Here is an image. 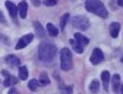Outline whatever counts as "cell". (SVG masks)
I'll list each match as a JSON object with an SVG mask.
<instances>
[{
    "instance_id": "7402d4cb",
    "label": "cell",
    "mask_w": 123,
    "mask_h": 94,
    "mask_svg": "<svg viewBox=\"0 0 123 94\" xmlns=\"http://www.w3.org/2000/svg\"><path fill=\"white\" fill-rule=\"evenodd\" d=\"M28 88H29L31 91H35L37 88H39V81H37V79H32V80H30L29 83H28Z\"/></svg>"
},
{
    "instance_id": "5bb4252c",
    "label": "cell",
    "mask_w": 123,
    "mask_h": 94,
    "mask_svg": "<svg viewBox=\"0 0 123 94\" xmlns=\"http://www.w3.org/2000/svg\"><path fill=\"white\" fill-rule=\"evenodd\" d=\"M111 82H112V90L113 92H118L120 88V75L119 74H115L111 78Z\"/></svg>"
},
{
    "instance_id": "52a82bcc",
    "label": "cell",
    "mask_w": 123,
    "mask_h": 94,
    "mask_svg": "<svg viewBox=\"0 0 123 94\" xmlns=\"http://www.w3.org/2000/svg\"><path fill=\"white\" fill-rule=\"evenodd\" d=\"M6 9H8V11H9V14L11 15V17L13 18V20H16V17H17V13H18V11H17V6H15V4L13 3V2H11V1H6Z\"/></svg>"
},
{
    "instance_id": "9c48e42d",
    "label": "cell",
    "mask_w": 123,
    "mask_h": 94,
    "mask_svg": "<svg viewBox=\"0 0 123 94\" xmlns=\"http://www.w3.org/2000/svg\"><path fill=\"white\" fill-rule=\"evenodd\" d=\"M6 64L10 65L11 67L19 66V64H20V60L14 55H9L8 57L6 58Z\"/></svg>"
},
{
    "instance_id": "3957f363",
    "label": "cell",
    "mask_w": 123,
    "mask_h": 94,
    "mask_svg": "<svg viewBox=\"0 0 123 94\" xmlns=\"http://www.w3.org/2000/svg\"><path fill=\"white\" fill-rule=\"evenodd\" d=\"M60 61H61V69L64 72H68L73 67V57L71 50L67 47L61 49L60 53Z\"/></svg>"
},
{
    "instance_id": "ba28073f",
    "label": "cell",
    "mask_w": 123,
    "mask_h": 94,
    "mask_svg": "<svg viewBox=\"0 0 123 94\" xmlns=\"http://www.w3.org/2000/svg\"><path fill=\"white\" fill-rule=\"evenodd\" d=\"M120 29H121V25H120V23H111L109 26V33L111 35V37L113 39H116V37H118V35H119V32H120Z\"/></svg>"
},
{
    "instance_id": "4fadbf2b",
    "label": "cell",
    "mask_w": 123,
    "mask_h": 94,
    "mask_svg": "<svg viewBox=\"0 0 123 94\" xmlns=\"http://www.w3.org/2000/svg\"><path fill=\"white\" fill-rule=\"evenodd\" d=\"M101 78H102V81H103L104 90L107 92V91H108V83H109V80H110V74H109V72H108V70H104V72H102Z\"/></svg>"
},
{
    "instance_id": "f546056e",
    "label": "cell",
    "mask_w": 123,
    "mask_h": 94,
    "mask_svg": "<svg viewBox=\"0 0 123 94\" xmlns=\"http://www.w3.org/2000/svg\"><path fill=\"white\" fill-rule=\"evenodd\" d=\"M121 92H122V93H123V86H122V87H121Z\"/></svg>"
},
{
    "instance_id": "5b68a950",
    "label": "cell",
    "mask_w": 123,
    "mask_h": 94,
    "mask_svg": "<svg viewBox=\"0 0 123 94\" xmlns=\"http://www.w3.org/2000/svg\"><path fill=\"white\" fill-rule=\"evenodd\" d=\"M33 37H34V35L32 33H28V34L24 35L23 37H20V39L18 40L17 44H16V46H15V49L19 50V49L25 48L26 46H28L30 43H31L32 40H33Z\"/></svg>"
},
{
    "instance_id": "8992f818",
    "label": "cell",
    "mask_w": 123,
    "mask_h": 94,
    "mask_svg": "<svg viewBox=\"0 0 123 94\" xmlns=\"http://www.w3.org/2000/svg\"><path fill=\"white\" fill-rule=\"evenodd\" d=\"M103 60H104L103 51H102L100 48H94L93 51H92L91 57H90V62H91L92 64L96 65V64H98V63H101Z\"/></svg>"
},
{
    "instance_id": "d6986e66",
    "label": "cell",
    "mask_w": 123,
    "mask_h": 94,
    "mask_svg": "<svg viewBox=\"0 0 123 94\" xmlns=\"http://www.w3.org/2000/svg\"><path fill=\"white\" fill-rule=\"evenodd\" d=\"M39 80H40V83L43 84V86H47V84L50 83V80H49V78H48V75H47L46 73H42V74L40 75Z\"/></svg>"
},
{
    "instance_id": "7a4b0ae2",
    "label": "cell",
    "mask_w": 123,
    "mask_h": 94,
    "mask_svg": "<svg viewBox=\"0 0 123 94\" xmlns=\"http://www.w3.org/2000/svg\"><path fill=\"white\" fill-rule=\"evenodd\" d=\"M85 6H86V10L90 13L95 14L102 18L108 17V11L106 10L105 6L101 0H86Z\"/></svg>"
},
{
    "instance_id": "83f0119b",
    "label": "cell",
    "mask_w": 123,
    "mask_h": 94,
    "mask_svg": "<svg viewBox=\"0 0 123 94\" xmlns=\"http://www.w3.org/2000/svg\"><path fill=\"white\" fill-rule=\"evenodd\" d=\"M118 4L120 6H123V0H118Z\"/></svg>"
},
{
    "instance_id": "484cf974",
    "label": "cell",
    "mask_w": 123,
    "mask_h": 94,
    "mask_svg": "<svg viewBox=\"0 0 123 94\" xmlns=\"http://www.w3.org/2000/svg\"><path fill=\"white\" fill-rule=\"evenodd\" d=\"M32 2H33V4L35 6H39L40 3H41V2H40V0H32Z\"/></svg>"
},
{
    "instance_id": "30bf717a",
    "label": "cell",
    "mask_w": 123,
    "mask_h": 94,
    "mask_svg": "<svg viewBox=\"0 0 123 94\" xmlns=\"http://www.w3.org/2000/svg\"><path fill=\"white\" fill-rule=\"evenodd\" d=\"M17 11L18 13H19V16L23 18V19H25L26 16H27V11H28V4L26 1H22L19 4H18L17 6Z\"/></svg>"
},
{
    "instance_id": "7c38bea8",
    "label": "cell",
    "mask_w": 123,
    "mask_h": 94,
    "mask_svg": "<svg viewBox=\"0 0 123 94\" xmlns=\"http://www.w3.org/2000/svg\"><path fill=\"white\" fill-rule=\"evenodd\" d=\"M4 75H6V78L4 79V87H12L14 86V84H16L18 82V79L16 78V77L14 76H11V75H9L6 72H3Z\"/></svg>"
},
{
    "instance_id": "e0dca14e",
    "label": "cell",
    "mask_w": 123,
    "mask_h": 94,
    "mask_svg": "<svg viewBox=\"0 0 123 94\" xmlns=\"http://www.w3.org/2000/svg\"><path fill=\"white\" fill-rule=\"evenodd\" d=\"M18 76L20 80H26L28 78V69L26 66H20L18 70Z\"/></svg>"
},
{
    "instance_id": "8fae6325",
    "label": "cell",
    "mask_w": 123,
    "mask_h": 94,
    "mask_svg": "<svg viewBox=\"0 0 123 94\" xmlns=\"http://www.w3.org/2000/svg\"><path fill=\"white\" fill-rule=\"evenodd\" d=\"M74 37H75V41H76L77 43H78L80 46H82V47L87 46L89 44V39L88 37H86L85 35H82L80 33H75Z\"/></svg>"
},
{
    "instance_id": "ffe728a7",
    "label": "cell",
    "mask_w": 123,
    "mask_h": 94,
    "mask_svg": "<svg viewBox=\"0 0 123 94\" xmlns=\"http://www.w3.org/2000/svg\"><path fill=\"white\" fill-rule=\"evenodd\" d=\"M98 89H100V82H98V80L91 81V83H90V86H89L90 92L95 93V92H98Z\"/></svg>"
},
{
    "instance_id": "9a60e30c",
    "label": "cell",
    "mask_w": 123,
    "mask_h": 94,
    "mask_svg": "<svg viewBox=\"0 0 123 94\" xmlns=\"http://www.w3.org/2000/svg\"><path fill=\"white\" fill-rule=\"evenodd\" d=\"M46 29H47L48 33L50 34L51 36H57V35H58V29H57L56 26H54L51 23H47Z\"/></svg>"
},
{
    "instance_id": "2e32d148",
    "label": "cell",
    "mask_w": 123,
    "mask_h": 94,
    "mask_svg": "<svg viewBox=\"0 0 123 94\" xmlns=\"http://www.w3.org/2000/svg\"><path fill=\"white\" fill-rule=\"evenodd\" d=\"M33 26H34V29H35V32H37V34L39 35L40 37H43L45 35V31L43 29V27H42V25L40 24L39 22H34L33 23Z\"/></svg>"
},
{
    "instance_id": "d4e9b609",
    "label": "cell",
    "mask_w": 123,
    "mask_h": 94,
    "mask_svg": "<svg viewBox=\"0 0 123 94\" xmlns=\"http://www.w3.org/2000/svg\"><path fill=\"white\" fill-rule=\"evenodd\" d=\"M0 23H2V24H6V19H4V16H3V14H2V12H0Z\"/></svg>"
},
{
    "instance_id": "277c9868",
    "label": "cell",
    "mask_w": 123,
    "mask_h": 94,
    "mask_svg": "<svg viewBox=\"0 0 123 94\" xmlns=\"http://www.w3.org/2000/svg\"><path fill=\"white\" fill-rule=\"evenodd\" d=\"M73 26L75 28H77V29L85 31V30H87L89 28L90 22H89L88 17H86V16L77 15L73 18Z\"/></svg>"
},
{
    "instance_id": "603a6c76",
    "label": "cell",
    "mask_w": 123,
    "mask_h": 94,
    "mask_svg": "<svg viewBox=\"0 0 123 94\" xmlns=\"http://www.w3.org/2000/svg\"><path fill=\"white\" fill-rule=\"evenodd\" d=\"M44 4L47 6H54L58 3V0H44Z\"/></svg>"
},
{
    "instance_id": "6da1fadb",
    "label": "cell",
    "mask_w": 123,
    "mask_h": 94,
    "mask_svg": "<svg viewBox=\"0 0 123 94\" xmlns=\"http://www.w3.org/2000/svg\"><path fill=\"white\" fill-rule=\"evenodd\" d=\"M57 46L51 43L43 42L39 46V59L43 62H50L57 55Z\"/></svg>"
},
{
    "instance_id": "f1b7e54d",
    "label": "cell",
    "mask_w": 123,
    "mask_h": 94,
    "mask_svg": "<svg viewBox=\"0 0 123 94\" xmlns=\"http://www.w3.org/2000/svg\"><path fill=\"white\" fill-rule=\"evenodd\" d=\"M121 62L123 63V55H122V57H121Z\"/></svg>"
},
{
    "instance_id": "ac0fdd59",
    "label": "cell",
    "mask_w": 123,
    "mask_h": 94,
    "mask_svg": "<svg viewBox=\"0 0 123 94\" xmlns=\"http://www.w3.org/2000/svg\"><path fill=\"white\" fill-rule=\"evenodd\" d=\"M70 43H71V45H72L75 53H84V47L80 46L76 41H74V40H70Z\"/></svg>"
},
{
    "instance_id": "44dd1931",
    "label": "cell",
    "mask_w": 123,
    "mask_h": 94,
    "mask_svg": "<svg viewBox=\"0 0 123 94\" xmlns=\"http://www.w3.org/2000/svg\"><path fill=\"white\" fill-rule=\"evenodd\" d=\"M68 17H70V14H68V13L64 14V15L61 17V19H60V28H61V30H62V31L64 30L65 25H67V23H68Z\"/></svg>"
},
{
    "instance_id": "4316f807",
    "label": "cell",
    "mask_w": 123,
    "mask_h": 94,
    "mask_svg": "<svg viewBox=\"0 0 123 94\" xmlns=\"http://www.w3.org/2000/svg\"><path fill=\"white\" fill-rule=\"evenodd\" d=\"M9 93H10V94H11V93H17V91H16L15 89H11V90L9 91Z\"/></svg>"
},
{
    "instance_id": "cb8c5ba5",
    "label": "cell",
    "mask_w": 123,
    "mask_h": 94,
    "mask_svg": "<svg viewBox=\"0 0 123 94\" xmlns=\"http://www.w3.org/2000/svg\"><path fill=\"white\" fill-rule=\"evenodd\" d=\"M61 91H62V92H65V93H67V92H68V93H71V92H72V87H68V88H65V89H61Z\"/></svg>"
}]
</instances>
